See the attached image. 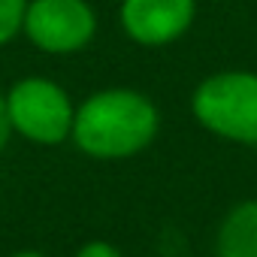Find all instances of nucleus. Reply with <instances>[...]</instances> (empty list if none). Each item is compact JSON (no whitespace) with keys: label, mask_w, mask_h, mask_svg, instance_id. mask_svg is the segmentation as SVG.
Masks as SVG:
<instances>
[{"label":"nucleus","mask_w":257,"mask_h":257,"mask_svg":"<svg viewBox=\"0 0 257 257\" xmlns=\"http://www.w3.org/2000/svg\"><path fill=\"white\" fill-rule=\"evenodd\" d=\"M218 257H257V200L233 206L218 227Z\"/></svg>","instance_id":"nucleus-6"},{"label":"nucleus","mask_w":257,"mask_h":257,"mask_svg":"<svg viewBox=\"0 0 257 257\" xmlns=\"http://www.w3.org/2000/svg\"><path fill=\"white\" fill-rule=\"evenodd\" d=\"M197 16V0H121V28L140 46L176 43Z\"/></svg>","instance_id":"nucleus-5"},{"label":"nucleus","mask_w":257,"mask_h":257,"mask_svg":"<svg viewBox=\"0 0 257 257\" xmlns=\"http://www.w3.org/2000/svg\"><path fill=\"white\" fill-rule=\"evenodd\" d=\"M191 109L215 137L257 146V73L224 70L203 79L191 97Z\"/></svg>","instance_id":"nucleus-2"},{"label":"nucleus","mask_w":257,"mask_h":257,"mask_svg":"<svg viewBox=\"0 0 257 257\" xmlns=\"http://www.w3.org/2000/svg\"><path fill=\"white\" fill-rule=\"evenodd\" d=\"M10 137H13V124H10V115H7V100L0 94V152L7 149Z\"/></svg>","instance_id":"nucleus-9"},{"label":"nucleus","mask_w":257,"mask_h":257,"mask_svg":"<svg viewBox=\"0 0 257 257\" xmlns=\"http://www.w3.org/2000/svg\"><path fill=\"white\" fill-rule=\"evenodd\" d=\"M158 106L134 88H106L91 94L73 115V143L100 161L134 158L158 137Z\"/></svg>","instance_id":"nucleus-1"},{"label":"nucleus","mask_w":257,"mask_h":257,"mask_svg":"<svg viewBox=\"0 0 257 257\" xmlns=\"http://www.w3.org/2000/svg\"><path fill=\"white\" fill-rule=\"evenodd\" d=\"M4 100H7V115L13 124V134H22L31 143L58 146L73 134L76 106H73L70 94L46 76L19 79L4 94Z\"/></svg>","instance_id":"nucleus-3"},{"label":"nucleus","mask_w":257,"mask_h":257,"mask_svg":"<svg viewBox=\"0 0 257 257\" xmlns=\"http://www.w3.org/2000/svg\"><path fill=\"white\" fill-rule=\"evenodd\" d=\"M76 257H121V251H118L115 245L103 242V239H94V242H85V245L76 251Z\"/></svg>","instance_id":"nucleus-8"},{"label":"nucleus","mask_w":257,"mask_h":257,"mask_svg":"<svg viewBox=\"0 0 257 257\" xmlns=\"http://www.w3.org/2000/svg\"><path fill=\"white\" fill-rule=\"evenodd\" d=\"M25 37L49 55H73L97 34V13L88 0H28Z\"/></svg>","instance_id":"nucleus-4"},{"label":"nucleus","mask_w":257,"mask_h":257,"mask_svg":"<svg viewBox=\"0 0 257 257\" xmlns=\"http://www.w3.org/2000/svg\"><path fill=\"white\" fill-rule=\"evenodd\" d=\"M13 257H46V254H40V251H19V254H13Z\"/></svg>","instance_id":"nucleus-10"},{"label":"nucleus","mask_w":257,"mask_h":257,"mask_svg":"<svg viewBox=\"0 0 257 257\" xmlns=\"http://www.w3.org/2000/svg\"><path fill=\"white\" fill-rule=\"evenodd\" d=\"M28 0H0V46L13 43L25 28Z\"/></svg>","instance_id":"nucleus-7"}]
</instances>
